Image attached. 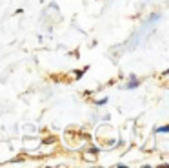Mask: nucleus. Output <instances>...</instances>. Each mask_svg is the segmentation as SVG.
Returning <instances> with one entry per match:
<instances>
[{
    "instance_id": "nucleus-3",
    "label": "nucleus",
    "mask_w": 169,
    "mask_h": 168,
    "mask_svg": "<svg viewBox=\"0 0 169 168\" xmlns=\"http://www.w3.org/2000/svg\"><path fill=\"white\" fill-rule=\"evenodd\" d=\"M106 102H107V99H100V101H96V104H98V106H104Z\"/></svg>"
},
{
    "instance_id": "nucleus-1",
    "label": "nucleus",
    "mask_w": 169,
    "mask_h": 168,
    "mask_svg": "<svg viewBox=\"0 0 169 168\" xmlns=\"http://www.w3.org/2000/svg\"><path fill=\"white\" fill-rule=\"evenodd\" d=\"M140 86V80L137 79V75H129V82L126 84V90H135Z\"/></svg>"
},
{
    "instance_id": "nucleus-2",
    "label": "nucleus",
    "mask_w": 169,
    "mask_h": 168,
    "mask_svg": "<svg viewBox=\"0 0 169 168\" xmlns=\"http://www.w3.org/2000/svg\"><path fill=\"white\" fill-rule=\"evenodd\" d=\"M169 126H160V128H155V134H167Z\"/></svg>"
}]
</instances>
